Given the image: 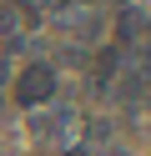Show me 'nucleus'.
Here are the masks:
<instances>
[{
    "instance_id": "nucleus-3",
    "label": "nucleus",
    "mask_w": 151,
    "mask_h": 156,
    "mask_svg": "<svg viewBox=\"0 0 151 156\" xmlns=\"http://www.w3.org/2000/svg\"><path fill=\"white\" fill-rule=\"evenodd\" d=\"M136 30H141V15H136V10H126V15L116 20V35H121V41H131Z\"/></svg>"
},
{
    "instance_id": "nucleus-1",
    "label": "nucleus",
    "mask_w": 151,
    "mask_h": 156,
    "mask_svg": "<svg viewBox=\"0 0 151 156\" xmlns=\"http://www.w3.org/2000/svg\"><path fill=\"white\" fill-rule=\"evenodd\" d=\"M50 101H56V66H50V61L25 66V71L15 76V106L40 111V106H50Z\"/></svg>"
},
{
    "instance_id": "nucleus-2",
    "label": "nucleus",
    "mask_w": 151,
    "mask_h": 156,
    "mask_svg": "<svg viewBox=\"0 0 151 156\" xmlns=\"http://www.w3.org/2000/svg\"><path fill=\"white\" fill-rule=\"evenodd\" d=\"M70 126H76V111H70V106H45V111H35L30 131H35V141H45V146H60V141L70 136Z\"/></svg>"
}]
</instances>
